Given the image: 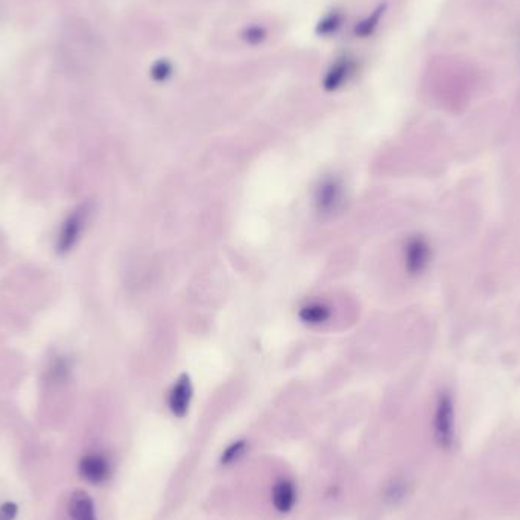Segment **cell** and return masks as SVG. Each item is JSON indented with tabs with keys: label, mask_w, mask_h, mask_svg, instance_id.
Wrapping results in <instances>:
<instances>
[{
	"label": "cell",
	"mask_w": 520,
	"mask_h": 520,
	"mask_svg": "<svg viewBox=\"0 0 520 520\" xmlns=\"http://www.w3.org/2000/svg\"><path fill=\"white\" fill-rule=\"evenodd\" d=\"M314 206L323 218H330L341 212L345 206V189L341 180L336 177L323 178L314 193Z\"/></svg>",
	"instance_id": "1"
},
{
	"label": "cell",
	"mask_w": 520,
	"mask_h": 520,
	"mask_svg": "<svg viewBox=\"0 0 520 520\" xmlns=\"http://www.w3.org/2000/svg\"><path fill=\"white\" fill-rule=\"evenodd\" d=\"M433 433L440 447L446 451L451 449L453 444V404L451 396H440L433 418Z\"/></svg>",
	"instance_id": "2"
},
{
	"label": "cell",
	"mask_w": 520,
	"mask_h": 520,
	"mask_svg": "<svg viewBox=\"0 0 520 520\" xmlns=\"http://www.w3.org/2000/svg\"><path fill=\"white\" fill-rule=\"evenodd\" d=\"M85 219H87V210L83 207V208H79V210H75L66 221H64L63 227L60 230V235H58V242H56V250L60 254H66V252H69L75 247L76 242L79 241V237H81V233L85 226Z\"/></svg>",
	"instance_id": "3"
},
{
	"label": "cell",
	"mask_w": 520,
	"mask_h": 520,
	"mask_svg": "<svg viewBox=\"0 0 520 520\" xmlns=\"http://www.w3.org/2000/svg\"><path fill=\"white\" fill-rule=\"evenodd\" d=\"M192 397H193L192 380L189 378V374L184 373L175 380V384L172 385L169 391L168 404H169L171 413L180 418L184 417L187 413H189Z\"/></svg>",
	"instance_id": "4"
},
{
	"label": "cell",
	"mask_w": 520,
	"mask_h": 520,
	"mask_svg": "<svg viewBox=\"0 0 520 520\" xmlns=\"http://www.w3.org/2000/svg\"><path fill=\"white\" fill-rule=\"evenodd\" d=\"M79 473L91 484H102L110 476V462L100 453H89L79 461Z\"/></svg>",
	"instance_id": "5"
},
{
	"label": "cell",
	"mask_w": 520,
	"mask_h": 520,
	"mask_svg": "<svg viewBox=\"0 0 520 520\" xmlns=\"http://www.w3.org/2000/svg\"><path fill=\"white\" fill-rule=\"evenodd\" d=\"M429 260V248L420 237L409 239L404 247V265L411 274H418L424 270Z\"/></svg>",
	"instance_id": "6"
},
{
	"label": "cell",
	"mask_w": 520,
	"mask_h": 520,
	"mask_svg": "<svg viewBox=\"0 0 520 520\" xmlns=\"http://www.w3.org/2000/svg\"><path fill=\"white\" fill-rule=\"evenodd\" d=\"M297 501V490L291 479H279L272 487V505L279 512H289Z\"/></svg>",
	"instance_id": "7"
},
{
	"label": "cell",
	"mask_w": 520,
	"mask_h": 520,
	"mask_svg": "<svg viewBox=\"0 0 520 520\" xmlns=\"http://www.w3.org/2000/svg\"><path fill=\"white\" fill-rule=\"evenodd\" d=\"M70 516L74 520H98L95 503L83 490H76L70 497Z\"/></svg>",
	"instance_id": "8"
},
{
	"label": "cell",
	"mask_w": 520,
	"mask_h": 520,
	"mask_svg": "<svg viewBox=\"0 0 520 520\" xmlns=\"http://www.w3.org/2000/svg\"><path fill=\"white\" fill-rule=\"evenodd\" d=\"M299 316L303 323L309 324V326H321V324L330 320L332 310L327 305H324V303L312 301L300 307Z\"/></svg>",
	"instance_id": "9"
},
{
	"label": "cell",
	"mask_w": 520,
	"mask_h": 520,
	"mask_svg": "<svg viewBox=\"0 0 520 520\" xmlns=\"http://www.w3.org/2000/svg\"><path fill=\"white\" fill-rule=\"evenodd\" d=\"M351 74V63L349 60L338 61L334 67L330 69L326 79H324V89L332 91L341 87L349 75Z\"/></svg>",
	"instance_id": "10"
},
{
	"label": "cell",
	"mask_w": 520,
	"mask_h": 520,
	"mask_svg": "<svg viewBox=\"0 0 520 520\" xmlns=\"http://www.w3.org/2000/svg\"><path fill=\"white\" fill-rule=\"evenodd\" d=\"M247 447H248V444H247V442H245V440H239V442L231 443L221 455V464L222 466H230V464H233V462H236L237 459H241L242 455L247 452Z\"/></svg>",
	"instance_id": "11"
},
{
	"label": "cell",
	"mask_w": 520,
	"mask_h": 520,
	"mask_svg": "<svg viewBox=\"0 0 520 520\" xmlns=\"http://www.w3.org/2000/svg\"><path fill=\"white\" fill-rule=\"evenodd\" d=\"M407 491H408L407 482L402 481V479H396L388 486L387 493H385V499L389 503H397L399 501H402L404 496H407Z\"/></svg>",
	"instance_id": "12"
},
{
	"label": "cell",
	"mask_w": 520,
	"mask_h": 520,
	"mask_svg": "<svg viewBox=\"0 0 520 520\" xmlns=\"http://www.w3.org/2000/svg\"><path fill=\"white\" fill-rule=\"evenodd\" d=\"M339 25H341V17H339V14H330V16H327L323 21H320L316 31L318 34L329 35L332 32H335L339 28Z\"/></svg>",
	"instance_id": "13"
},
{
	"label": "cell",
	"mask_w": 520,
	"mask_h": 520,
	"mask_svg": "<svg viewBox=\"0 0 520 520\" xmlns=\"http://www.w3.org/2000/svg\"><path fill=\"white\" fill-rule=\"evenodd\" d=\"M382 12H384V8L376 10V12L373 14V16L370 19H367L365 21H362V23H360L356 28V34H359L360 37H367V35H370L373 32V29L376 28V25H378V21H379V17H380Z\"/></svg>",
	"instance_id": "14"
},
{
	"label": "cell",
	"mask_w": 520,
	"mask_h": 520,
	"mask_svg": "<svg viewBox=\"0 0 520 520\" xmlns=\"http://www.w3.org/2000/svg\"><path fill=\"white\" fill-rule=\"evenodd\" d=\"M171 75V66L166 61H158L153 67V76L155 81H164Z\"/></svg>",
	"instance_id": "15"
},
{
	"label": "cell",
	"mask_w": 520,
	"mask_h": 520,
	"mask_svg": "<svg viewBox=\"0 0 520 520\" xmlns=\"http://www.w3.org/2000/svg\"><path fill=\"white\" fill-rule=\"evenodd\" d=\"M17 505L14 502H5L0 505V520H14L17 516Z\"/></svg>",
	"instance_id": "16"
}]
</instances>
